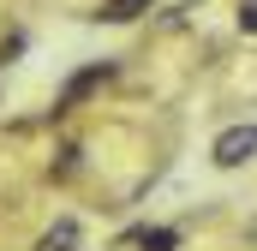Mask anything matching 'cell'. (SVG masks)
<instances>
[{"label": "cell", "instance_id": "6da1fadb", "mask_svg": "<svg viewBox=\"0 0 257 251\" xmlns=\"http://www.w3.org/2000/svg\"><path fill=\"white\" fill-rule=\"evenodd\" d=\"M209 156H215V168H245L257 156V126H227V132L209 144Z\"/></svg>", "mask_w": 257, "mask_h": 251}, {"label": "cell", "instance_id": "7a4b0ae2", "mask_svg": "<svg viewBox=\"0 0 257 251\" xmlns=\"http://www.w3.org/2000/svg\"><path fill=\"white\" fill-rule=\"evenodd\" d=\"M108 72H114L108 60H96V66H84V72H72V78H66V90H60V102H54V114H66L72 102H84V96H90V90H96Z\"/></svg>", "mask_w": 257, "mask_h": 251}, {"label": "cell", "instance_id": "3957f363", "mask_svg": "<svg viewBox=\"0 0 257 251\" xmlns=\"http://www.w3.org/2000/svg\"><path fill=\"white\" fill-rule=\"evenodd\" d=\"M126 239L144 245V251H180V233H174V227H132Z\"/></svg>", "mask_w": 257, "mask_h": 251}, {"label": "cell", "instance_id": "277c9868", "mask_svg": "<svg viewBox=\"0 0 257 251\" xmlns=\"http://www.w3.org/2000/svg\"><path fill=\"white\" fill-rule=\"evenodd\" d=\"M78 245V221H54L42 239H36V251H72Z\"/></svg>", "mask_w": 257, "mask_h": 251}, {"label": "cell", "instance_id": "5b68a950", "mask_svg": "<svg viewBox=\"0 0 257 251\" xmlns=\"http://www.w3.org/2000/svg\"><path fill=\"white\" fill-rule=\"evenodd\" d=\"M138 12H150V0H102L96 18H108V24H132Z\"/></svg>", "mask_w": 257, "mask_h": 251}, {"label": "cell", "instance_id": "8992f818", "mask_svg": "<svg viewBox=\"0 0 257 251\" xmlns=\"http://www.w3.org/2000/svg\"><path fill=\"white\" fill-rule=\"evenodd\" d=\"M78 156H84V150H78V144H66V150H60V162H54V180H66V174L78 168Z\"/></svg>", "mask_w": 257, "mask_h": 251}, {"label": "cell", "instance_id": "52a82bcc", "mask_svg": "<svg viewBox=\"0 0 257 251\" xmlns=\"http://www.w3.org/2000/svg\"><path fill=\"white\" fill-rule=\"evenodd\" d=\"M239 30H245V36L257 30V0H239Z\"/></svg>", "mask_w": 257, "mask_h": 251}]
</instances>
